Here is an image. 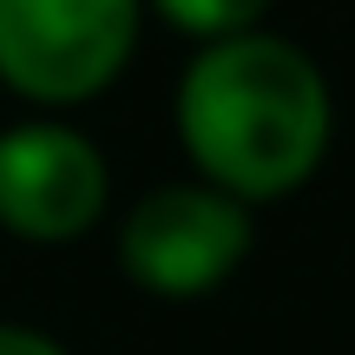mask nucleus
Segmentation results:
<instances>
[{"label":"nucleus","instance_id":"f257e3e1","mask_svg":"<svg viewBox=\"0 0 355 355\" xmlns=\"http://www.w3.org/2000/svg\"><path fill=\"white\" fill-rule=\"evenodd\" d=\"M178 139L224 198H283L322 165L329 86L316 60L277 33H237L178 79Z\"/></svg>","mask_w":355,"mask_h":355},{"label":"nucleus","instance_id":"f03ea898","mask_svg":"<svg viewBox=\"0 0 355 355\" xmlns=\"http://www.w3.org/2000/svg\"><path fill=\"white\" fill-rule=\"evenodd\" d=\"M139 46V0H0V79L73 105L112 86Z\"/></svg>","mask_w":355,"mask_h":355},{"label":"nucleus","instance_id":"7ed1b4c3","mask_svg":"<svg viewBox=\"0 0 355 355\" xmlns=\"http://www.w3.org/2000/svg\"><path fill=\"white\" fill-rule=\"evenodd\" d=\"M250 250V211L211 184H165L139 198V211L119 230L132 283L158 296H204L230 277Z\"/></svg>","mask_w":355,"mask_h":355},{"label":"nucleus","instance_id":"20e7f679","mask_svg":"<svg viewBox=\"0 0 355 355\" xmlns=\"http://www.w3.org/2000/svg\"><path fill=\"white\" fill-rule=\"evenodd\" d=\"M105 211V158L73 125L0 132V224L33 243H66Z\"/></svg>","mask_w":355,"mask_h":355},{"label":"nucleus","instance_id":"39448f33","mask_svg":"<svg viewBox=\"0 0 355 355\" xmlns=\"http://www.w3.org/2000/svg\"><path fill=\"white\" fill-rule=\"evenodd\" d=\"M152 7L165 13L178 33H198L204 46H217V40L257 33V20H263L270 0H152Z\"/></svg>","mask_w":355,"mask_h":355},{"label":"nucleus","instance_id":"423d86ee","mask_svg":"<svg viewBox=\"0 0 355 355\" xmlns=\"http://www.w3.org/2000/svg\"><path fill=\"white\" fill-rule=\"evenodd\" d=\"M0 355H66L53 336L40 329H20V322H0Z\"/></svg>","mask_w":355,"mask_h":355}]
</instances>
